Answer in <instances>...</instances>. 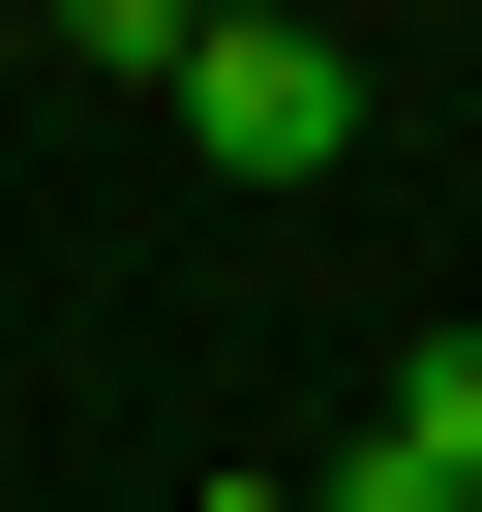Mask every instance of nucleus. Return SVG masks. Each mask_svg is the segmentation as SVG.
Masks as SVG:
<instances>
[{
	"label": "nucleus",
	"mask_w": 482,
	"mask_h": 512,
	"mask_svg": "<svg viewBox=\"0 0 482 512\" xmlns=\"http://www.w3.org/2000/svg\"><path fill=\"white\" fill-rule=\"evenodd\" d=\"M211 512H272V482H211Z\"/></svg>",
	"instance_id": "3"
},
{
	"label": "nucleus",
	"mask_w": 482,
	"mask_h": 512,
	"mask_svg": "<svg viewBox=\"0 0 482 512\" xmlns=\"http://www.w3.org/2000/svg\"><path fill=\"white\" fill-rule=\"evenodd\" d=\"M151 91H181L211 181H332V151H362V31H302V0H181Z\"/></svg>",
	"instance_id": "1"
},
{
	"label": "nucleus",
	"mask_w": 482,
	"mask_h": 512,
	"mask_svg": "<svg viewBox=\"0 0 482 512\" xmlns=\"http://www.w3.org/2000/svg\"><path fill=\"white\" fill-rule=\"evenodd\" d=\"M302 512H482V332H422V362H392V422H362Z\"/></svg>",
	"instance_id": "2"
}]
</instances>
